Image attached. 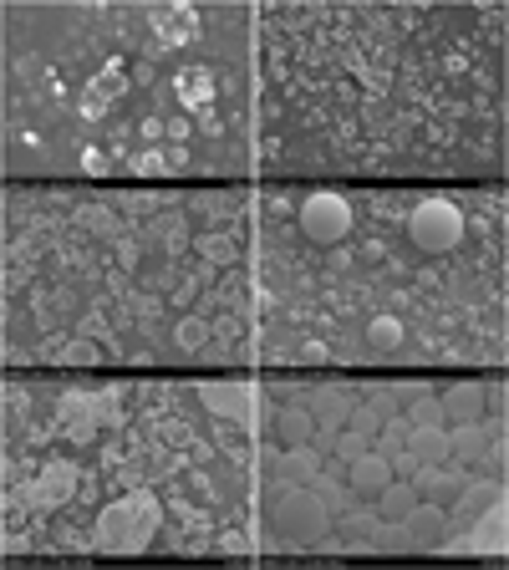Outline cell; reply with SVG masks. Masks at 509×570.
<instances>
[{"label": "cell", "mask_w": 509, "mask_h": 570, "mask_svg": "<svg viewBox=\"0 0 509 570\" xmlns=\"http://www.w3.org/2000/svg\"><path fill=\"white\" fill-rule=\"evenodd\" d=\"M153 535H158V499L148 489L112 499L97 515V530H92V540L112 555H138V550L153 545Z\"/></svg>", "instance_id": "6da1fadb"}, {"label": "cell", "mask_w": 509, "mask_h": 570, "mask_svg": "<svg viewBox=\"0 0 509 570\" xmlns=\"http://www.w3.org/2000/svg\"><path fill=\"white\" fill-rule=\"evenodd\" d=\"M275 489H280L275 504H270L275 530H286V535L301 540V545H321L326 530H331V509H326V499H321L316 489H306V484H286V479H280Z\"/></svg>", "instance_id": "7a4b0ae2"}, {"label": "cell", "mask_w": 509, "mask_h": 570, "mask_svg": "<svg viewBox=\"0 0 509 570\" xmlns=\"http://www.w3.org/2000/svg\"><path fill=\"white\" fill-rule=\"evenodd\" d=\"M408 240L423 255H448L464 240V214L454 199H418V209L408 214Z\"/></svg>", "instance_id": "3957f363"}, {"label": "cell", "mask_w": 509, "mask_h": 570, "mask_svg": "<svg viewBox=\"0 0 509 570\" xmlns=\"http://www.w3.org/2000/svg\"><path fill=\"white\" fill-rule=\"evenodd\" d=\"M301 230H306V240H316V245L347 240V235H352V204H347V194H336V189L306 194V204H301Z\"/></svg>", "instance_id": "277c9868"}, {"label": "cell", "mask_w": 509, "mask_h": 570, "mask_svg": "<svg viewBox=\"0 0 509 570\" xmlns=\"http://www.w3.org/2000/svg\"><path fill=\"white\" fill-rule=\"evenodd\" d=\"M199 397H204V408L214 418L235 423V428H255L260 387H250V382H199Z\"/></svg>", "instance_id": "5b68a950"}, {"label": "cell", "mask_w": 509, "mask_h": 570, "mask_svg": "<svg viewBox=\"0 0 509 570\" xmlns=\"http://www.w3.org/2000/svg\"><path fill=\"white\" fill-rule=\"evenodd\" d=\"M72 489H77V464L56 459V464L41 469V479L31 484L26 504H31V509H56V504H67V499H72Z\"/></svg>", "instance_id": "8992f818"}, {"label": "cell", "mask_w": 509, "mask_h": 570, "mask_svg": "<svg viewBox=\"0 0 509 570\" xmlns=\"http://www.w3.org/2000/svg\"><path fill=\"white\" fill-rule=\"evenodd\" d=\"M403 525H408V535H413V550H438L448 535H454V525H448V509L433 504V499H418L413 515H408Z\"/></svg>", "instance_id": "52a82bcc"}, {"label": "cell", "mask_w": 509, "mask_h": 570, "mask_svg": "<svg viewBox=\"0 0 509 570\" xmlns=\"http://www.w3.org/2000/svg\"><path fill=\"white\" fill-rule=\"evenodd\" d=\"M392 484V464H387V453H357L352 469H347V489H357L362 499H377L382 489Z\"/></svg>", "instance_id": "ba28073f"}, {"label": "cell", "mask_w": 509, "mask_h": 570, "mask_svg": "<svg viewBox=\"0 0 509 570\" xmlns=\"http://www.w3.org/2000/svg\"><path fill=\"white\" fill-rule=\"evenodd\" d=\"M438 403H443V423H479L484 418V382H454Z\"/></svg>", "instance_id": "9c48e42d"}, {"label": "cell", "mask_w": 509, "mask_h": 570, "mask_svg": "<svg viewBox=\"0 0 509 570\" xmlns=\"http://www.w3.org/2000/svg\"><path fill=\"white\" fill-rule=\"evenodd\" d=\"M311 418H316V428H326V433L347 428V418H352V392H347V387H316V392H311Z\"/></svg>", "instance_id": "30bf717a"}, {"label": "cell", "mask_w": 509, "mask_h": 570, "mask_svg": "<svg viewBox=\"0 0 509 570\" xmlns=\"http://www.w3.org/2000/svg\"><path fill=\"white\" fill-rule=\"evenodd\" d=\"M275 474L286 479V484H316V474H321V459L306 448V443H296V448H286L275 459Z\"/></svg>", "instance_id": "8fae6325"}, {"label": "cell", "mask_w": 509, "mask_h": 570, "mask_svg": "<svg viewBox=\"0 0 509 570\" xmlns=\"http://www.w3.org/2000/svg\"><path fill=\"white\" fill-rule=\"evenodd\" d=\"M408 453L418 459V469L448 464V433L443 428H408Z\"/></svg>", "instance_id": "7c38bea8"}, {"label": "cell", "mask_w": 509, "mask_h": 570, "mask_svg": "<svg viewBox=\"0 0 509 570\" xmlns=\"http://www.w3.org/2000/svg\"><path fill=\"white\" fill-rule=\"evenodd\" d=\"M316 433V418H311V408H280L275 413V438H280V448H296V443H306Z\"/></svg>", "instance_id": "4fadbf2b"}, {"label": "cell", "mask_w": 509, "mask_h": 570, "mask_svg": "<svg viewBox=\"0 0 509 570\" xmlns=\"http://www.w3.org/2000/svg\"><path fill=\"white\" fill-rule=\"evenodd\" d=\"M413 504H418V489L392 479V484L377 494V520H408V515H413Z\"/></svg>", "instance_id": "5bb4252c"}, {"label": "cell", "mask_w": 509, "mask_h": 570, "mask_svg": "<svg viewBox=\"0 0 509 570\" xmlns=\"http://www.w3.org/2000/svg\"><path fill=\"white\" fill-rule=\"evenodd\" d=\"M362 341H367L372 352H398L403 347V321L398 316H372L362 326Z\"/></svg>", "instance_id": "9a60e30c"}, {"label": "cell", "mask_w": 509, "mask_h": 570, "mask_svg": "<svg viewBox=\"0 0 509 570\" xmlns=\"http://www.w3.org/2000/svg\"><path fill=\"white\" fill-rule=\"evenodd\" d=\"M504 499V489L499 484H489V479H479V484H469V489H459V515L464 520H479L489 504H499Z\"/></svg>", "instance_id": "2e32d148"}, {"label": "cell", "mask_w": 509, "mask_h": 570, "mask_svg": "<svg viewBox=\"0 0 509 570\" xmlns=\"http://www.w3.org/2000/svg\"><path fill=\"white\" fill-rule=\"evenodd\" d=\"M413 489H418V494H428L433 504H443V499H459V489H464V484H459V479H448V474H443V464H428V469H418V484H413Z\"/></svg>", "instance_id": "e0dca14e"}, {"label": "cell", "mask_w": 509, "mask_h": 570, "mask_svg": "<svg viewBox=\"0 0 509 570\" xmlns=\"http://www.w3.org/2000/svg\"><path fill=\"white\" fill-rule=\"evenodd\" d=\"M484 453V433L479 423H459V433H448V464H469Z\"/></svg>", "instance_id": "ac0fdd59"}, {"label": "cell", "mask_w": 509, "mask_h": 570, "mask_svg": "<svg viewBox=\"0 0 509 570\" xmlns=\"http://www.w3.org/2000/svg\"><path fill=\"white\" fill-rule=\"evenodd\" d=\"M153 26L163 36H174V46H184L194 36V11H153Z\"/></svg>", "instance_id": "d6986e66"}, {"label": "cell", "mask_w": 509, "mask_h": 570, "mask_svg": "<svg viewBox=\"0 0 509 570\" xmlns=\"http://www.w3.org/2000/svg\"><path fill=\"white\" fill-rule=\"evenodd\" d=\"M352 433H362V438H372V433H382V423H387V413L377 408V403H352Z\"/></svg>", "instance_id": "ffe728a7"}, {"label": "cell", "mask_w": 509, "mask_h": 570, "mask_svg": "<svg viewBox=\"0 0 509 570\" xmlns=\"http://www.w3.org/2000/svg\"><path fill=\"white\" fill-rule=\"evenodd\" d=\"M408 428H443V403H438V397L418 392V403L408 408Z\"/></svg>", "instance_id": "44dd1931"}, {"label": "cell", "mask_w": 509, "mask_h": 570, "mask_svg": "<svg viewBox=\"0 0 509 570\" xmlns=\"http://www.w3.org/2000/svg\"><path fill=\"white\" fill-rule=\"evenodd\" d=\"M194 245H199V255L214 260V265H235V240H230V235H199Z\"/></svg>", "instance_id": "7402d4cb"}, {"label": "cell", "mask_w": 509, "mask_h": 570, "mask_svg": "<svg viewBox=\"0 0 509 570\" xmlns=\"http://www.w3.org/2000/svg\"><path fill=\"white\" fill-rule=\"evenodd\" d=\"M179 97H184L189 107L209 102V97H214V82H209V72H184V77H179Z\"/></svg>", "instance_id": "603a6c76"}, {"label": "cell", "mask_w": 509, "mask_h": 570, "mask_svg": "<svg viewBox=\"0 0 509 570\" xmlns=\"http://www.w3.org/2000/svg\"><path fill=\"white\" fill-rule=\"evenodd\" d=\"M174 341H179V347H184V352H199V347H204V341H209V326H204L199 316H189V321H179V331H174Z\"/></svg>", "instance_id": "cb8c5ba5"}, {"label": "cell", "mask_w": 509, "mask_h": 570, "mask_svg": "<svg viewBox=\"0 0 509 570\" xmlns=\"http://www.w3.org/2000/svg\"><path fill=\"white\" fill-rule=\"evenodd\" d=\"M336 453H342V459L352 464L357 453H367V438H362V433H342V438H336Z\"/></svg>", "instance_id": "d4e9b609"}, {"label": "cell", "mask_w": 509, "mask_h": 570, "mask_svg": "<svg viewBox=\"0 0 509 570\" xmlns=\"http://www.w3.org/2000/svg\"><path fill=\"white\" fill-rule=\"evenodd\" d=\"M67 362H72V367H82V362H92V367H97V362H102V352H97V347H87V341H77V347L67 352Z\"/></svg>", "instance_id": "484cf974"}, {"label": "cell", "mask_w": 509, "mask_h": 570, "mask_svg": "<svg viewBox=\"0 0 509 570\" xmlns=\"http://www.w3.org/2000/svg\"><path fill=\"white\" fill-rule=\"evenodd\" d=\"M321 499H326V509H347V494L336 484H321Z\"/></svg>", "instance_id": "4316f807"}, {"label": "cell", "mask_w": 509, "mask_h": 570, "mask_svg": "<svg viewBox=\"0 0 509 570\" xmlns=\"http://www.w3.org/2000/svg\"><path fill=\"white\" fill-rule=\"evenodd\" d=\"M143 174H168V163H163L158 153H148V158H143Z\"/></svg>", "instance_id": "83f0119b"}]
</instances>
